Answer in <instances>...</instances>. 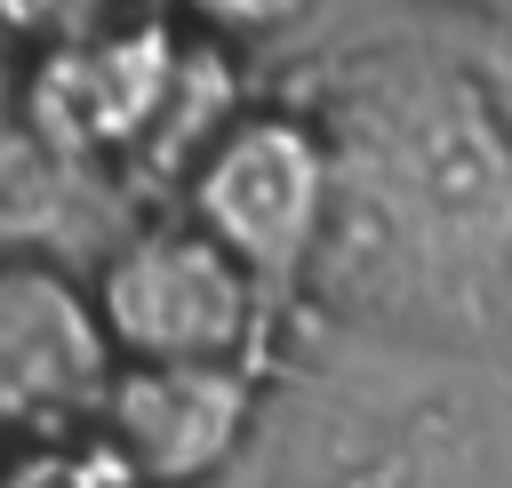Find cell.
I'll use <instances>...</instances> for the list:
<instances>
[{
    "mask_svg": "<svg viewBox=\"0 0 512 488\" xmlns=\"http://www.w3.org/2000/svg\"><path fill=\"white\" fill-rule=\"evenodd\" d=\"M328 232L304 296L352 328L472 344L512 288V112L432 40H352L304 80Z\"/></svg>",
    "mask_w": 512,
    "mask_h": 488,
    "instance_id": "6da1fadb",
    "label": "cell"
},
{
    "mask_svg": "<svg viewBox=\"0 0 512 488\" xmlns=\"http://www.w3.org/2000/svg\"><path fill=\"white\" fill-rule=\"evenodd\" d=\"M8 104L24 136L88 192H168L248 104L240 56L176 32L160 8H128L64 48L16 64Z\"/></svg>",
    "mask_w": 512,
    "mask_h": 488,
    "instance_id": "7a4b0ae2",
    "label": "cell"
},
{
    "mask_svg": "<svg viewBox=\"0 0 512 488\" xmlns=\"http://www.w3.org/2000/svg\"><path fill=\"white\" fill-rule=\"evenodd\" d=\"M96 320L120 368H184V360H256L272 328V288H256L208 232L176 208L128 224L88 264Z\"/></svg>",
    "mask_w": 512,
    "mask_h": 488,
    "instance_id": "3957f363",
    "label": "cell"
},
{
    "mask_svg": "<svg viewBox=\"0 0 512 488\" xmlns=\"http://www.w3.org/2000/svg\"><path fill=\"white\" fill-rule=\"evenodd\" d=\"M168 208L208 232L256 288H304L328 232V144L296 96H248L224 136L184 168Z\"/></svg>",
    "mask_w": 512,
    "mask_h": 488,
    "instance_id": "277c9868",
    "label": "cell"
},
{
    "mask_svg": "<svg viewBox=\"0 0 512 488\" xmlns=\"http://www.w3.org/2000/svg\"><path fill=\"white\" fill-rule=\"evenodd\" d=\"M120 360L96 320L88 272L64 248L0 256V448L88 432Z\"/></svg>",
    "mask_w": 512,
    "mask_h": 488,
    "instance_id": "5b68a950",
    "label": "cell"
},
{
    "mask_svg": "<svg viewBox=\"0 0 512 488\" xmlns=\"http://www.w3.org/2000/svg\"><path fill=\"white\" fill-rule=\"evenodd\" d=\"M264 416L256 360H184V368H120L96 432L128 456L144 488H200L216 480Z\"/></svg>",
    "mask_w": 512,
    "mask_h": 488,
    "instance_id": "8992f818",
    "label": "cell"
},
{
    "mask_svg": "<svg viewBox=\"0 0 512 488\" xmlns=\"http://www.w3.org/2000/svg\"><path fill=\"white\" fill-rule=\"evenodd\" d=\"M80 192H88V184H72V176L24 136L16 104H8V80H0V256H8V248H56Z\"/></svg>",
    "mask_w": 512,
    "mask_h": 488,
    "instance_id": "52a82bcc",
    "label": "cell"
},
{
    "mask_svg": "<svg viewBox=\"0 0 512 488\" xmlns=\"http://www.w3.org/2000/svg\"><path fill=\"white\" fill-rule=\"evenodd\" d=\"M0 488H144L128 472V456L88 424L64 440H32V448H0Z\"/></svg>",
    "mask_w": 512,
    "mask_h": 488,
    "instance_id": "ba28073f",
    "label": "cell"
},
{
    "mask_svg": "<svg viewBox=\"0 0 512 488\" xmlns=\"http://www.w3.org/2000/svg\"><path fill=\"white\" fill-rule=\"evenodd\" d=\"M312 8H320V0H160V16H168L176 32H192V40H208V48H232V56L296 32Z\"/></svg>",
    "mask_w": 512,
    "mask_h": 488,
    "instance_id": "9c48e42d",
    "label": "cell"
},
{
    "mask_svg": "<svg viewBox=\"0 0 512 488\" xmlns=\"http://www.w3.org/2000/svg\"><path fill=\"white\" fill-rule=\"evenodd\" d=\"M112 16H128V0H0V40L16 56H40V48H64Z\"/></svg>",
    "mask_w": 512,
    "mask_h": 488,
    "instance_id": "30bf717a",
    "label": "cell"
},
{
    "mask_svg": "<svg viewBox=\"0 0 512 488\" xmlns=\"http://www.w3.org/2000/svg\"><path fill=\"white\" fill-rule=\"evenodd\" d=\"M432 8H456V16H480V24H512V0H432Z\"/></svg>",
    "mask_w": 512,
    "mask_h": 488,
    "instance_id": "8fae6325",
    "label": "cell"
}]
</instances>
